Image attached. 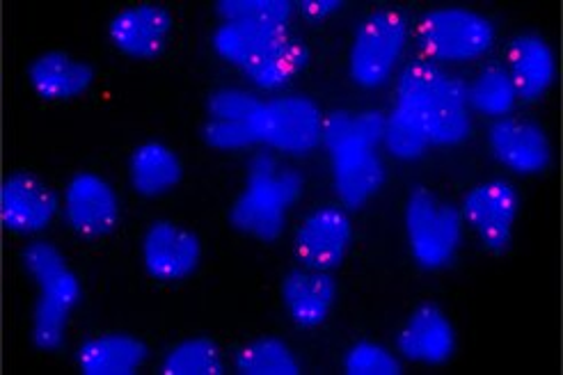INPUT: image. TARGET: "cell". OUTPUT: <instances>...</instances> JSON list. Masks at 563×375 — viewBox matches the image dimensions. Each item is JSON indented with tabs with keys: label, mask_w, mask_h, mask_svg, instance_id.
Wrapping results in <instances>:
<instances>
[{
	"label": "cell",
	"mask_w": 563,
	"mask_h": 375,
	"mask_svg": "<svg viewBox=\"0 0 563 375\" xmlns=\"http://www.w3.org/2000/svg\"><path fill=\"white\" fill-rule=\"evenodd\" d=\"M264 101L250 92L222 88L207 101V122L202 137L209 147L218 152L245 150L262 142Z\"/></svg>",
	"instance_id": "obj_7"
},
{
	"label": "cell",
	"mask_w": 563,
	"mask_h": 375,
	"mask_svg": "<svg viewBox=\"0 0 563 375\" xmlns=\"http://www.w3.org/2000/svg\"><path fill=\"white\" fill-rule=\"evenodd\" d=\"M493 156L520 175H539L552 163V144L548 133L529 120L501 118L488 129Z\"/></svg>",
	"instance_id": "obj_14"
},
{
	"label": "cell",
	"mask_w": 563,
	"mask_h": 375,
	"mask_svg": "<svg viewBox=\"0 0 563 375\" xmlns=\"http://www.w3.org/2000/svg\"><path fill=\"white\" fill-rule=\"evenodd\" d=\"M262 142L285 154H307L323 142V112L307 97H279L264 103Z\"/></svg>",
	"instance_id": "obj_9"
},
{
	"label": "cell",
	"mask_w": 563,
	"mask_h": 375,
	"mask_svg": "<svg viewBox=\"0 0 563 375\" xmlns=\"http://www.w3.org/2000/svg\"><path fill=\"white\" fill-rule=\"evenodd\" d=\"M307 60V46L289 35L285 42H279L275 48L262 55L255 65H250L245 74L262 90H279L305 69Z\"/></svg>",
	"instance_id": "obj_25"
},
{
	"label": "cell",
	"mask_w": 563,
	"mask_h": 375,
	"mask_svg": "<svg viewBox=\"0 0 563 375\" xmlns=\"http://www.w3.org/2000/svg\"><path fill=\"white\" fill-rule=\"evenodd\" d=\"M351 239L353 229L349 216L336 207H321L302 220L294 252L302 268L330 273L344 262Z\"/></svg>",
	"instance_id": "obj_10"
},
{
	"label": "cell",
	"mask_w": 563,
	"mask_h": 375,
	"mask_svg": "<svg viewBox=\"0 0 563 375\" xmlns=\"http://www.w3.org/2000/svg\"><path fill=\"white\" fill-rule=\"evenodd\" d=\"M427 103L399 97L389 118H385V135L383 142L387 152L399 161H417L431 147L427 131Z\"/></svg>",
	"instance_id": "obj_23"
},
{
	"label": "cell",
	"mask_w": 563,
	"mask_h": 375,
	"mask_svg": "<svg viewBox=\"0 0 563 375\" xmlns=\"http://www.w3.org/2000/svg\"><path fill=\"white\" fill-rule=\"evenodd\" d=\"M216 12L222 21L287 25L294 3L289 0H220L216 3Z\"/></svg>",
	"instance_id": "obj_29"
},
{
	"label": "cell",
	"mask_w": 563,
	"mask_h": 375,
	"mask_svg": "<svg viewBox=\"0 0 563 375\" xmlns=\"http://www.w3.org/2000/svg\"><path fill=\"white\" fill-rule=\"evenodd\" d=\"M241 375H298L300 364L289 345L279 339L264 337L245 343L234 357Z\"/></svg>",
	"instance_id": "obj_26"
},
{
	"label": "cell",
	"mask_w": 563,
	"mask_h": 375,
	"mask_svg": "<svg viewBox=\"0 0 563 375\" xmlns=\"http://www.w3.org/2000/svg\"><path fill=\"white\" fill-rule=\"evenodd\" d=\"M173 33V16L161 5H135L118 16H112L108 25V37L115 48L135 60H154Z\"/></svg>",
	"instance_id": "obj_15"
},
{
	"label": "cell",
	"mask_w": 563,
	"mask_h": 375,
	"mask_svg": "<svg viewBox=\"0 0 563 375\" xmlns=\"http://www.w3.org/2000/svg\"><path fill=\"white\" fill-rule=\"evenodd\" d=\"M27 80L37 97L46 101H69L90 90L95 69L69 53L48 51L27 69Z\"/></svg>",
	"instance_id": "obj_19"
},
{
	"label": "cell",
	"mask_w": 563,
	"mask_h": 375,
	"mask_svg": "<svg viewBox=\"0 0 563 375\" xmlns=\"http://www.w3.org/2000/svg\"><path fill=\"white\" fill-rule=\"evenodd\" d=\"M520 209L518 190L509 181H486L478 184L465 195L463 220L472 224L486 250L504 254L511 247L514 227Z\"/></svg>",
	"instance_id": "obj_8"
},
{
	"label": "cell",
	"mask_w": 563,
	"mask_h": 375,
	"mask_svg": "<svg viewBox=\"0 0 563 375\" xmlns=\"http://www.w3.org/2000/svg\"><path fill=\"white\" fill-rule=\"evenodd\" d=\"M509 76L518 99L539 101L556 76L552 46L541 35H518L509 46Z\"/></svg>",
	"instance_id": "obj_18"
},
{
	"label": "cell",
	"mask_w": 563,
	"mask_h": 375,
	"mask_svg": "<svg viewBox=\"0 0 563 375\" xmlns=\"http://www.w3.org/2000/svg\"><path fill=\"white\" fill-rule=\"evenodd\" d=\"M397 349L404 357L421 364H444L456 351L454 326L449 323L438 305L417 307L397 337Z\"/></svg>",
	"instance_id": "obj_16"
},
{
	"label": "cell",
	"mask_w": 563,
	"mask_h": 375,
	"mask_svg": "<svg viewBox=\"0 0 563 375\" xmlns=\"http://www.w3.org/2000/svg\"><path fill=\"white\" fill-rule=\"evenodd\" d=\"M302 175L279 165L271 154L252 156L247 165V181L234 207L230 222L236 232L264 243L285 234L287 211L302 195Z\"/></svg>",
	"instance_id": "obj_2"
},
{
	"label": "cell",
	"mask_w": 563,
	"mask_h": 375,
	"mask_svg": "<svg viewBox=\"0 0 563 375\" xmlns=\"http://www.w3.org/2000/svg\"><path fill=\"white\" fill-rule=\"evenodd\" d=\"M417 42L431 60L465 63L493 46L495 27L486 16L472 10L440 8L419 19Z\"/></svg>",
	"instance_id": "obj_5"
},
{
	"label": "cell",
	"mask_w": 563,
	"mask_h": 375,
	"mask_svg": "<svg viewBox=\"0 0 563 375\" xmlns=\"http://www.w3.org/2000/svg\"><path fill=\"white\" fill-rule=\"evenodd\" d=\"M21 262L40 286V300L33 311V343L40 351L53 353L65 343L69 316L80 302V282L63 252L46 241L27 245Z\"/></svg>",
	"instance_id": "obj_3"
},
{
	"label": "cell",
	"mask_w": 563,
	"mask_h": 375,
	"mask_svg": "<svg viewBox=\"0 0 563 375\" xmlns=\"http://www.w3.org/2000/svg\"><path fill=\"white\" fill-rule=\"evenodd\" d=\"M383 135L385 118L376 110L360 114L336 110L323 118V144L344 207L360 209L383 188L385 167L376 156Z\"/></svg>",
	"instance_id": "obj_1"
},
{
	"label": "cell",
	"mask_w": 563,
	"mask_h": 375,
	"mask_svg": "<svg viewBox=\"0 0 563 375\" xmlns=\"http://www.w3.org/2000/svg\"><path fill=\"white\" fill-rule=\"evenodd\" d=\"M289 37L287 25H266L250 21H224L213 33L216 53L230 65L241 67L243 71L255 65L262 55L275 48L279 42Z\"/></svg>",
	"instance_id": "obj_21"
},
{
	"label": "cell",
	"mask_w": 563,
	"mask_h": 375,
	"mask_svg": "<svg viewBox=\"0 0 563 375\" xmlns=\"http://www.w3.org/2000/svg\"><path fill=\"white\" fill-rule=\"evenodd\" d=\"M129 175L137 195L161 197L179 186L184 179V165L170 147L161 142H147L131 154Z\"/></svg>",
	"instance_id": "obj_24"
},
{
	"label": "cell",
	"mask_w": 563,
	"mask_h": 375,
	"mask_svg": "<svg viewBox=\"0 0 563 375\" xmlns=\"http://www.w3.org/2000/svg\"><path fill=\"white\" fill-rule=\"evenodd\" d=\"M150 357L147 345L131 334H101L78 349L82 375H133Z\"/></svg>",
	"instance_id": "obj_22"
},
{
	"label": "cell",
	"mask_w": 563,
	"mask_h": 375,
	"mask_svg": "<svg viewBox=\"0 0 563 375\" xmlns=\"http://www.w3.org/2000/svg\"><path fill=\"white\" fill-rule=\"evenodd\" d=\"M346 375H401V362L374 341H360L344 357Z\"/></svg>",
	"instance_id": "obj_30"
},
{
	"label": "cell",
	"mask_w": 563,
	"mask_h": 375,
	"mask_svg": "<svg viewBox=\"0 0 563 375\" xmlns=\"http://www.w3.org/2000/svg\"><path fill=\"white\" fill-rule=\"evenodd\" d=\"M58 213V195L31 172H14L0 188V220L19 236H33Z\"/></svg>",
	"instance_id": "obj_12"
},
{
	"label": "cell",
	"mask_w": 563,
	"mask_h": 375,
	"mask_svg": "<svg viewBox=\"0 0 563 375\" xmlns=\"http://www.w3.org/2000/svg\"><path fill=\"white\" fill-rule=\"evenodd\" d=\"M518 95L514 80L506 69L490 67L478 74L472 85H467V106L486 114V118H509V112L516 108Z\"/></svg>",
	"instance_id": "obj_27"
},
{
	"label": "cell",
	"mask_w": 563,
	"mask_h": 375,
	"mask_svg": "<svg viewBox=\"0 0 563 375\" xmlns=\"http://www.w3.org/2000/svg\"><path fill=\"white\" fill-rule=\"evenodd\" d=\"M65 218L82 239L108 236L120 222V199L99 175L78 172L65 190Z\"/></svg>",
	"instance_id": "obj_11"
},
{
	"label": "cell",
	"mask_w": 563,
	"mask_h": 375,
	"mask_svg": "<svg viewBox=\"0 0 563 375\" xmlns=\"http://www.w3.org/2000/svg\"><path fill=\"white\" fill-rule=\"evenodd\" d=\"M163 375H222L224 364L218 343L209 337L186 339L167 353L161 366Z\"/></svg>",
	"instance_id": "obj_28"
},
{
	"label": "cell",
	"mask_w": 563,
	"mask_h": 375,
	"mask_svg": "<svg viewBox=\"0 0 563 375\" xmlns=\"http://www.w3.org/2000/svg\"><path fill=\"white\" fill-rule=\"evenodd\" d=\"M427 131L435 147H456L472 131L467 82L442 74L427 101Z\"/></svg>",
	"instance_id": "obj_17"
},
{
	"label": "cell",
	"mask_w": 563,
	"mask_h": 375,
	"mask_svg": "<svg viewBox=\"0 0 563 375\" xmlns=\"http://www.w3.org/2000/svg\"><path fill=\"white\" fill-rule=\"evenodd\" d=\"M336 284L328 273L291 271L282 279V300L298 328L321 326L334 305Z\"/></svg>",
	"instance_id": "obj_20"
},
{
	"label": "cell",
	"mask_w": 563,
	"mask_h": 375,
	"mask_svg": "<svg viewBox=\"0 0 563 375\" xmlns=\"http://www.w3.org/2000/svg\"><path fill=\"white\" fill-rule=\"evenodd\" d=\"M202 262V243L188 229L170 222H154L143 239V264L154 279L179 282L192 275Z\"/></svg>",
	"instance_id": "obj_13"
},
{
	"label": "cell",
	"mask_w": 563,
	"mask_h": 375,
	"mask_svg": "<svg viewBox=\"0 0 563 375\" xmlns=\"http://www.w3.org/2000/svg\"><path fill=\"white\" fill-rule=\"evenodd\" d=\"M342 0H302V3H298V10L309 21H321L336 10H342Z\"/></svg>",
	"instance_id": "obj_31"
},
{
	"label": "cell",
	"mask_w": 563,
	"mask_h": 375,
	"mask_svg": "<svg viewBox=\"0 0 563 375\" xmlns=\"http://www.w3.org/2000/svg\"><path fill=\"white\" fill-rule=\"evenodd\" d=\"M406 37L408 21L399 10H378L362 21L351 48V78L360 88H380L397 65Z\"/></svg>",
	"instance_id": "obj_6"
},
{
	"label": "cell",
	"mask_w": 563,
	"mask_h": 375,
	"mask_svg": "<svg viewBox=\"0 0 563 375\" xmlns=\"http://www.w3.org/2000/svg\"><path fill=\"white\" fill-rule=\"evenodd\" d=\"M406 232L415 262L438 271L452 262L463 241V213L429 188H415L406 205Z\"/></svg>",
	"instance_id": "obj_4"
}]
</instances>
